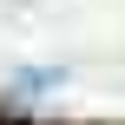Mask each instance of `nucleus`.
Here are the masks:
<instances>
[{"mask_svg": "<svg viewBox=\"0 0 125 125\" xmlns=\"http://www.w3.org/2000/svg\"><path fill=\"white\" fill-rule=\"evenodd\" d=\"M66 86V66H46V73H20L13 79V92H59Z\"/></svg>", "mask_w": 125, "mask_h": 125, "instance_id": "obj_1", "label": "nucleus"}]
</instances>
